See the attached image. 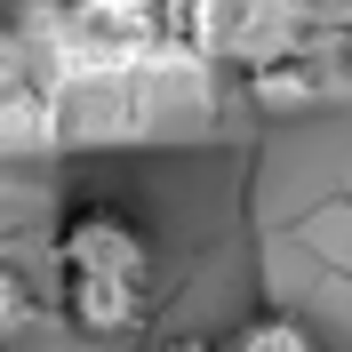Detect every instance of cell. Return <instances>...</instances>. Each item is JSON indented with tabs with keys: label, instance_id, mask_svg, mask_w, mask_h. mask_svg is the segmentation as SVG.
I'll return each instance as SVG.
<instances>
[{
	"label": "cell",
	"instance_id": "7",
	"mask_svg": "<svg viewBox=\"0 0 352 352\" xmlns=\"http://www.w3.org/2000/svg\"><path fill=\"white\" fill-rule=\"evenodd\" d=\"M344 56H352V32H344Z\"/></svg>",
	"mask_w": 352,
	"mask_h": 352
},
{
	"label": "cell",
	"instance_id": "5",
	"mask_svg": "<svg viewBox=\"0 0 352 352\" xmlns=\"http://www.w3.org/2000/svg\"><path fill=\"white\" fill-rule=\"evenodd\" d=\"M24 320H32V288H24V272H16V264H0V344H8Z\"/></svg>",
	"mask_w": 352,
	"mask_h": 352
},
{
	"label": "cell",
	"instance_id": "3",
	"mask_svg": "<svg viewBox=\"0 0 352 352\" xmlns=\"http://www.w3.org/2000/svg\"><path fill=\"white\" fill-rule=\"evenodd\" d=\"M56 305L88 344H120L144 329L153 312V280H88V272H56Z\"/></svg>",
	"mask_w": 352,
	"mask_h": 352
},
{
	"label": "cell",
	"instance_id": "6",
	"mask_svg": "<svg viewBox=\"0 0 352 352\" xmlns=\"http://www.w3.org/2000/svg\"><path fill=\"white\" fill-rule=\"evenodd\" d=\"M160 352H224L217 336H176V344H160Z\"/></svg>",
	"mask_w": 352,
	"mask_h": 352
},
{
	"label": "cell",
	"instance_id": "2",
	"mask_svg": "<svg viewBox=\"0 0 352 352\" xmlns=\"http://www.w3.org/2000/svg\"><path fill=\"white\" fill-rule=\"evenodd\" d=\"M56 272H88V280H153V232L112 208V200H72L56 217Z\"/></svg>",
	"mask_w": 352,
	"mask_h": 352
},
{
	"label": "cell",
	"instance_id": "4",
	"mask_svg": "<svg viewBox=\"0 0 352 352\" xmlns=\"http://www.w3.org/2000/svg\"><path fill=\"white\" fill-rule=\"evenodd\" d=\"M217 344H224V352H320L312 329H305V320H288V312H248L241 329L217 336Z\"/></svg>",
	"mask_w": 352,
	"mask_h": 352
},
{
	"label": "cell",
	"instance_id": "1",
	"mask_svg": "<svg viewBox=\"0 0 352 352\" xmlns=\"http://www.w3.org/2000/svg\"><path fill=\"white\" fill-rule=\"evenodd\" d=\"M168 32L192 48L200 65H280V56H305L312 16L305 0H168Z\"/></svg>",
	"mask_w": 352,
	"mask_h": 352
}]
</instances>
